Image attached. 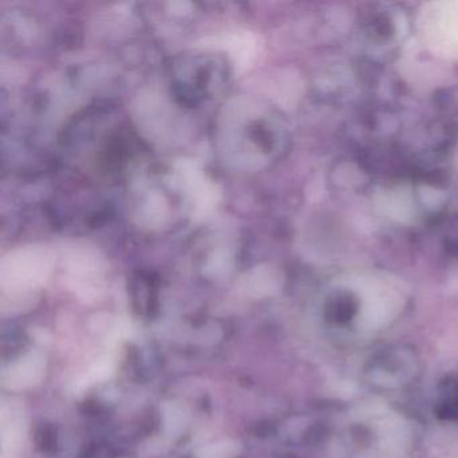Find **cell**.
<instances>
[{"label": "cell", "instance_id": "obj_1", "mask_svg": "<svg viewBox=\"0 0 458 458\" xmlns=\"http://www.w3.org/2000/svg\"><path fill=\"white\" fill-rule=\"evenodd\" d=\"M357 311V303L348 293H340L333 296L327 304V316L336 324H344L350 321Z\"/></svg>", "mask_w": 458, "mask_h": 458}]
</instances>
